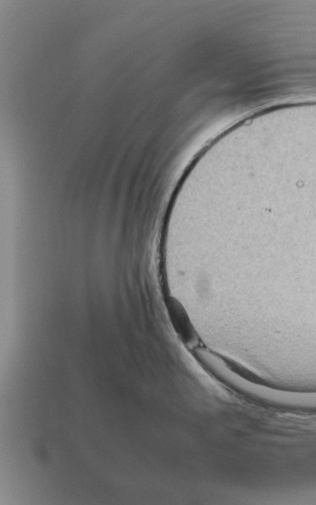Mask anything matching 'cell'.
<instances>
[{"mask_svg":"<svg viewBox=\"0 0 316 505\" xmlns=\"http://www.w3.org/2000/svg\"><path fill=\"white\" fill-rule=\"evenodd\" d=\"M168 310L176 332L182 337L183 342L188 345L192 344L195 340V334L182 307L175 300L170 299L168 302Z\"/></svg>","mask_w":316,"mask_h":505,"instance_id":"obj_1","label":"cell"}]
</instances>
